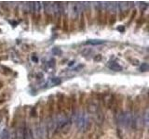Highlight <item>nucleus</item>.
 <instances>
[{
	"mask_svg": "<svg viewBox=\"0 0 149 139\" xmlns=\"http://www.w3.org/2000/svg\"><path fill=\"white\" fill-rule=\"evenodd\" d=\"M32 59L34 60L35 62H37V61H38V58H36V57H33V58H32Z\"/></svg>",
	"mask_w": 149,
	"mask_h": 139,
	"instance_id": "nucleus-17",
	"label": "nucleus"
},
{
	"mask_svg": "<svg viewBox=\"0 0 149 139\" xmlns=\"http://www.w3.org/2000/svg\"><path fill=\"white\" fill-rule=\"evenodd\" d=\"M22 139H35L33 132L31 131V129L25 127L23 130V138Z\"/></svg>",
	"mask_w": 149,
	"mask_h": 139,
	"instance_id": "nucleus-8",
	"label": "nucleus"
},
{
	"mask_svg": "<svg viewBox=\"0 0 149 139\" xmlns=\"http://www.w3.org/2000/svg\"><path fill=\"white\" fill-rule=\"evenodd\" d=\"M46 128L43 125H40V126H37L36 129V137H38L39 139H44L45 138V134H46Z\"/></svg>",
	"mask_w": 149,
	"mask_h": 139,
	"instance_id": "nucleus-5",
	"label": "nucleus"
},
{
	"mask_svg": "<svg viewBox=\"0 0 149 139\" xmlns=\"http://www.w3.org/2000/svg\"><path fill=\"white\" fill-rule=\"evenodd\" d=\"M1 120H2V116L0 115V122H1Z\"/></svg>",
	"mask_w": 149,
	"mask_h": 139,
	"instance_id": "nucleus-18",
	"label": "nucleus"
},
{
	"mask_svg": "<svg viewBox=\"0 0 149 139\" xmlns=\"http://www.w3.org/2000/svg\"><path fill=\"white\" fill-rule=\"evenodd\" d=\"M107 67H108L110 70H112V71H115V72H121L122 71V67H121L120 65L116 61H110L108 64H107Z\"/></svg>",
	"mask_w": 149,
	"mask_h": 139,
	"instance_id": "nucleus-6",
	"label": "nucleus"
},
{
	"mask_svg": "<svg viewBox=\"0 0 149 139\" xmlns=\"http://www.w3.org/2000/svg\"><path fill=\"white\" fill-rule=\"evenodd\" d=\"M76 124L77 127L80 131H86L88 129L90 122H88V118L85 115V113H79L76 118Z\"/></svg>",
	"mask_w": 149,
	"mask_h": 139,
	"instance_id": "nucleus-2",
	"label": "nucleus"
},
{
	"mask_svg": "<svg viewBox=\"0 0 149 139\" xmlns=\"http://www.w3.org/2000/svg\"><path fill=\"white\" fill-rule=\"evenodd\" d=\"M106 41L104 40H99V39H91V40H88V42H86L87 45H102V44H105Z\"/></svg>",
	"mask_w": 149,
	"mask_h": 139,
	"instance_id": "nucleus-10",
	"label": "nucleus"
},
{
	"mask_svg": "<svg viewBox=\"0 0 149 139\" xmlns=\"http://www.w3.org/2000/svg\"><path fill=\"white\" fill-rule=\"evenodd\" d=\"M144 124L146 125H148V111H146V114H144Z\"/></svg>",
	"mask_w": 149,
	"mask_h": 139,
	"instance_id": "nucleus-16",
	"label": "nucleus"
},
{
	"mask_svg": "<svg viewBox=\"0 0 149 139\" xmlns=\"http://www.w3.org/2000/svg\"><path fill=\"white\" fill-rule=\"evenodd\" d=\"M52 11H53V14H55V15H60V14H62L64 11L63 5L59 2H53L52 3Z\"/></svg>",
	"mask_w": 149,
	"mask_h": 139,
	"instance_id": "nucleus-4",
	"label": "nucleus"
},
{
	"mask_svg": "<svg viewBox=\"0 0 149 139\" xmlns=\"http://www.w3.org/2000/svg\"><path fill=\"white\" fill-rule=\"evenodd\" d=\"M82 10H83V6H82V3L80 2L74 3L71 6V8H70V12H71V15L73 18L78 17L81 14Z\"/></svg>",
	"mask_w": 149,
	"mask_h": 139,
	"instance_id": "nucleus-3",
	"label": "nucleus"
},
{
	"mask_svg": "<svg viewBox=\"0 0 149 139\" xmlns=\"http://www.w3.org/2000/svg\"><path fill=\"white\" fill-rule=\"evenodd\" d=\"M51 83H52L53 85H60L61 83H62V80L59 78V77H54V78H52L51 79Z\"/></svg>",
	"mask_w": 149,
	"mask_h": 139,
	"instance_id": "nucleus-13",
	"label": "nucleus"
},
{
	"mask_svg": "<svg viewBox=\"0 0 149 139\" xmlns=\"http://www.w3.org/2000/svg\"><path fill=\"white\" fill-rule=\"evenodd\" d=\"M44 9H45V12L47 14H53V11H52V3L51 2H46L45 5H44Z\"/></svg>",
	"mask_w": 149,
	"mask_h": 139,
	"instance_id": "nucleus-11",
	"label": "nucleus"
},
{
	"mask_svg": "<svg viewBox=\"0 0 149 139\" xmlns=\"http://www.w3.org/2000/svg\"><path fill=\"white\" fill-rule=\"evenodd\" d=\"M51 52H52L54 55H60L61 53H62V51H61L60 49H58V48H53L52 50H51Z\"/></svg>",
	"mask_w": 149,
	"mask_h": 139,
	"instance_id": "nucleus-15",
	"label": "nucleus"
},
{
	"mask_svg": "<svg viewBox=\"0 0 149 139\" xmlns=\"http://www.w3.org/2000/svg\"><path fill=\"white\" fill-rule=\"evenodd\" d=\"M0 139H9V131L7 128H4L0 133Z\"/></svg>",
	"mask_w": 149,
	"mask_h": 139,
	"instance_id": "nucleus-12",
	"label": "nucleus"
},
{
	"mask_svg": "<svg viewBox=\"0 0 149 139\" xmlns=\"http://www.w3.org/2000/svg\"><path fill=\"white\" fill-rule=\"evenodd\" d=\"M42 8V4L41 2L37 1V2H33V11L36 14H39Z\"/></svg>",
	"mask_w": 149,
	"mask_h": 139,
	"instance_id": "nucleus-9",
	"label": "nucleus"
},
{
	"mask_svg": "<svg viewBox=\"0 0 149 139\" xmlns=\"http://www.w3.org/2000/svg\"><path fill=\"white\" fill-rule=\"evenodd\" d=\"M118 122L120 126L125 127V128H129L134 126V120L135 118L133 117V115L130 112V111H124V112H120L118 117Z\"/></svg>",
	"mask_w": 149,
	"mask_h": 139,
	"instance_id": "nucleus-1",
	"label": "nucleus"
},
{
	"mask_svg": "<svg viewBox=\"0 0 149 139\" xmlns=\"http://www.w3.org/2000/svg\"><path fill=\"white\" fill-rule=\"evenodd\" d=\"M130 6H132L130 2H119V3H118V9H120L121 11L128 10V9L130 8Z\"/></svg>",
	"mask_w": 149,
	"mask_h": 139,
	"instance_id": "nucleus-7",
	"label": "nucleus"
},
{
	"mask_svg": "<svg viewBox=\"0 0 149 139\" xmlns=\"http://www.w3.org/2000/svg\"><path fill=\"white\" fill-rule=\"evenodd\" d=\"M148 69H149L148 64L147 63H143V64H142V66L140 67V71H141V72H147Z\"/></svg>",
	"mask_w": 149,
	"mask_h": 139,
	"instance_id": "nucleus-14",
	"label": "nucleus"
}]
</instances>
